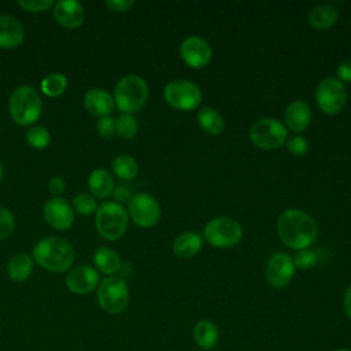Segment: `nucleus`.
Masks as SVG:
<instances>
[{
  "instance_id": "nucleus-13",
  "label": "nucleus",
  "mask_w": 351,
  "mask_h": 351,
  "mask_svg": "<svg viewBox=\"0 0 351 351\" xmlns=\"http://www.w3.org/2000/svg\"><path fill=\"white\" fill-rule=\"evenodd\" d=\"M295 265L291 255L285 252L273 254L266 263V280L274 288H282L295 276Z\"/></svg>"
},
{
  "instance_id": "nucleus-15",
  "label": "nucleus",
  "mask_w": 351,
  "mask_h": 351,
  "mask_svg": "<svg viewBox=\"0 0 351 351\" xmlns=\"http://www.w3.org/2000/svg\"><path fill=\"white\" fill-rule=\"evenodd\" d=\"M66 285L74 293H89L99 287V273L86 265L77 266L67 274Z\"/></svg>"
},
{
  "instance_id": "nucleus-17",
  "label": "nucleus",
  "mask_w": 351,
  "mask_h": 351,
  "mask_svg": "<svg viewBox=\"0 0 351 351\" xmlns=\"http://www.w3.org/2000/svg\"><path fill=\"white\" fill-rule=\"evenodd\" d=\"M114 97L101 88H92L84 96V106L95 117H108L114 110Z\"/></svg>"
},
{
  "instance_id": "nucleus-16",
  "label": "nucleus",
  "mask_w": 351,
  "mask_h": 351,
  "mask_svg": "<svg viewBox=\"0 0 351 351\" xmlns=\"http://www.w3.org/2000/svg\"><path fill=\"white\" fill-rule=\"evenodd\" d=\"M53 16L56 22L67 29L82 25L85 19L84 5L77 0H59L53 4Z\"/></svg>"
},
{
  "instance_id": "nucleus-20",
  "label": "nucleus",
  "mask_w": 351,
  "mask_h": 351,
  "mask_svg": "<svg viewBox=\"0 0 351 351\" xmlns=\"http://www.w3.org/2000/svg\"><path fill=\"white\" fill-rule=\"evenodd\" d=\"M203 245L202 236L196 232H185L180 234L173 243V252L178 258H192L195 256Z\"/></svg>"
},
{
  "instance_id": "nucleus-33",
  "label": "nucleus",
  "mask_w": 351,
  "mask_h": 351,
  "mask_svg": "<svg viewBox=\"0 0 351 351\" xmlns=\"http://www.w3.org/2000/svg\"><path fill=\"white\" fill-rule=\"evenodd\" d=\"M14 229V215L10 210L0 207V240L7 239Z\"/></svg>"
},
{
  "instance_id": "nucleus-43",
  "label": "nucleus",
  "mask_w": 351,
  "mask_h": 351,
  "mask_svg": "<svg viewBox=\"0 0 351 351\" xmlns=\"http://www.w3.org/2000/svg\"><path fill=\"white\" fill-rule=\"evenodd\" d=\"M336 351H351V350H348V348H339V350H336Z\"/></svg>"
},
{
  "instance_id": "nucleus-37",
  "label": "nucleus",
  "mask_w": 351,
  "mask_h": 351,
  "mask_svg": "<svg viewBox=\"0 0 351 351\" xmlns=\"http://www.w3.org/2000/svg\"><path fill=\"white\" fill-rule=\"evenodd\" d=\"M112 195L117 200V203H129V200L132 199V189L129 185L125 184H119L112 189Z\"/></svg>"
},
{
  "instance_id": "nucleus-31",
  "label": "nucleus",
  "mask_w": 351,
  "mask_h": 351,
  "mask_svg": "<svg viewBox=\"0 0 351 351\" xmlns=\"http://www.w3.org/2000/svg\"><path fill=\"white\" fill-rule=\"evenodd\" d=\"M73 210H75L77 213H80L82 215H89V214L96 213L97 203H96L95 196L85 193V192L75 195L73 199Z\"/></svg>"
},
{
  "instance_id": "nucleus-14",
  "label": "nucleus",
  "mask_w": 351,
  "mask_h": 351,
  "mask_svg": "<svg viewBox=\"0 0 351 351\" xmlns=\"http://www.w3.org/2000/svg\"><path fill=\"white\" fill-rule=\"evenodd\" d=\"M47 223L58 230L69 229L74 222V210L63 197L49 199L43 208Z\"/></svg>"
},
{
  "instance_id": "nucleus-1",
  "label": "nucleus",
  "mask_w": 351,
  "mask_h": 351,
  "mask_svg": "<svg viewBox=\"0 0 351 351\" xmlns=\"http://www.w3.org/2000/svg\"><path fill=\"white\" fill-rule=\"evenodd\" d=\"M277 233L285 245L299 251L315 241L318 228L307 213L299 208H288L277 219Z\"/></svg>"
},
{
  "instance_id": "nucleus-42",
  "label": "nucleus",
  "mask_w": 351,
  "mask_h": 351,
  "mask_svg": "<svg viewBox=\"0 0 351 351\" xmlns=\"http://www.w3.org/2000/svg\"><path fill=\"white\" fill-rule=\"evenodd\" d=\"M1 177H3V167H1V163H0V180H1Z\"/></svg>"
},
{
  "instance_id": "nucleus-22",
  "label": "nucleus",
  "mask_w": 351,
  "mask_h": 351,
  "mask_svg": "<svg viewBox=\"0 0 351 351\" xmlns=\"http://www.w3.org/2000/svg\"><path fill=\"white\" fill-rule=\"evenodd\" d=\"M199 126L211 136H218L225 129V121L222 115L213 107H202L196 115Z\"/></svg>"
},
{
  "instance_id": "nucleus-12",
  "label": "nucleus",
  "mask_w": 351,
  "mask_h": 351,
  "mask_svg": "<svg viewBox=\"0 0 351 351\" xmlns=\"http://www.w3.org/2000/svg\"><path fill=\"white\" fill-rule=\"evenodd\" d=\"M180 56L186 66L192 69H200L210 63L213 56V49L204 38L197 36H191L181 43Z\"/></svg>"
},
{
  "instance_id": "nucleus-23",
  "label": "nucleus",
  "mask_w": 351,
  "mask_h": 351,
  "mask_svg": "<svg viewBox=\"0 0 351 351\" xmlns=\"http://www.w3.org/2000/svg\"><path fill=\"white\" fill-rule=\"evenodd\" d=\"M88 186L92 192V196L104 199L114 189V180L112 176L104 169H96L90 173L88 178Z\"/></svg>"
},
{
  "instance_id": "nucleus-28",
  "label": "nucleus",
  "mask_w": 351,
  "mask_h": 351,
  "mask_svg": "<svg viewBox=\"0 0 351 351\" xmlns=\"http://www.w3.org/2000/svg\"><path fill=\"white\" fill-rule=\"evenodd\" d=\"M66 86H67V78L60 73L49 74L41 81V90L51 97L62 95L66 90Z\"/></svg>"
},
{
  "instance_id": "nucleus-19",
  "label": "nucleus",
  "mask_w": 351,
  "mask_h": 351,
  "mask_svg": "<svg viewBox=\"0 0 351 351\" xmlns=\"http://www.w3.org/2000/svg\"><path fill=\"white\" fill-rule=\"evenodd\" d=\"M284 117L287 126L292 132L300 133L306 130L311 122V110L307 103L302 100H295L287 106Z\"/></svg>"
},
{
  "instance_id": "nucleus-25",
  "label": "nucleus",
  "mask_w": 351,
  "mask_h": 351,
  "mask_svg": "<svg viewBox=\"0 0 351 351\" xmlns=\"http://www.w3.org/2000/svg\"><path fill=\"white\" fill-rule=\"evenodd\" d=\"M219 333L211 321H199L193 328V339L202 348H213L218 341Z\"/></svg>"
},
{
  "instance_id": "nucleus-35",
  "label": "nucleus",
  "mask_w": 351,
  "mask_h": 351,
  "mask_svg": "<svg viewBox=\"0 0 351 351\" xmlns=\"http://www.w3.org/2000/svg\"><path fill=\"white\" fill-rule=\"evenodd\" d=\"M18 4L29 12H41L53 7L52 0H19Z\"/></svg>"
},
{
  "instance_id": "nucleus-30",
  "label": "nucleus",
  "mask_w": 351,
  "mask_h": 351,
  "mask_svg": "<svg viewBox=\"0 0 351 351\" xmlns=\"http://www.w3.org/2000/svg\"><path fill=\"white\" fill-rule=\"evenodd\" d=\"M26 141L30 147L41 149L49 144L51 134L43 126H32L26 130Z\"/></svg>"
},
{
  "instance_id": "nucleus-27",
  "label": "nucleus",
  "mask_w": 351,
  "mask_h": 351,
  "mask_svg": "<svg viewBox=\"0 0 351 351\" xmlns=\"http://www.w3.org/2000/svg\"><path fill=\"white\" fill-rule=\"evenodd\" d=\"M112 170L115 176H118L121 180L129 181L137 176L138 166L133 156L128 154H121L112 160Z\"/></svg>"
},
{
  "instance_id": "nucleus-2",
  "label": "nucleus",
  "mask_w": 351,
  "mask_h": 351,
  "mask_svg": "<svg viewBox=\"0 0 351 351\" xmlns=\"http://www.w3.org/2000/svg\"><path fill=\"white\" fill-rule=\"evenodd\" d=\"M33 256L41 267L49 271L63 273L74 262V250L66 239L48 236L36 244Z\"/></svg>"
},
{
  "instance_id": "nucleus-8",
  "label": "nucleus",
  "mask_w": 351,
  "mask_h": 351,
  "mask_svg": "<svg viewBox=\"0 0 351 351\" xmlns=\"http://www.w3.org/2000/svg\"><path fill=\"white\" fill-rule=\"evenodd\" d=\"M163 97L169 106L182 111H191L200 106L202 90L188 80L170 81L163 89Z\"/></svg>"
},
{
  "instance_id": "nucleus-26",
  "label": "nucleus",
  "mask_w": 351,
  "mask_h": 351,
  "mask_svg": "<svg viewBox=\"0 0 351 351\" xmlns=\"http://www.w3.org/2000/svg\"><path fill=\"white\" fill-rule=\"evenodd\" d=\"M33 269V261L27 254H18L10 259L7 265V273L14 281H25Z\"/></svg>"
},
{
  "instance_id": "nucleus-6",
  "label": "nucleus",
  "mask_w": 351,
  "mask_h": 351,
  "mask_svg": "<svg viewBox=\"0 0 351 351\" xmlns=\"http://www.w3.org/2000/svg\"><path fill=\"white\" fill-rule=\"evenodd\" d=\"M130 293L122 277H107L97 287V303L108 314H121L126 310Z\"/></svg>"
},
{
  "instance_id": "nucleus-41",
  "label": "nucleus",
  "mask_w": 351,
  "mask_h": 351,
  "mask_svg": "<svg viewBox=\"0 0 351 351\" xmlns=\"http://www.w3.org/2000/svg\"><path fill=\"white\" fill-rule=\"evenodd\" d=\"M343 307L348 318H351V285L347 288L344 298H343Z\"/></svg>"
},
{
  "instance_id": "nucleus-38",
  "label": "nucleus",
  "mask_w": 351,
  "mask_h": 351,
  "mask_svg": "<svg viewBox=\"0 0 351 351\" xmlns=\"http://www.w3.org/2000/svg\"><path fill=\"white\" fill-rule=\"evenodd\" d=\"M133 4V0H106V5L114 12H126Z\"/></svg>"
},
{
  "instance_id": "nucleus-5",
  "label": "nucleus",
  "mask_w": 351,
  "mask_h": 351,
  "mask_svg": "<svg viewBox=\"0 0 351 351\" xmlns=\"http://www.w3.org/2000/svg\"><path fill=\"white\" fill-rule=\"evenodd\" d=\"M129 215L125 207L117 202H104L96 210V229L107 240H117L128 229Z\"/></svg>"
},
{
  "instance_id": "nucleus-9",
  "label": "nucleus",
  "mask_w": 351,
  "mask_h": 351,
  "mask_svg": "<svg viewBox=\"0 0 351 351\" xmlns=\"http://www.w3.org/2000/svg\"><path fill=\"white\" fill-rule=\"evenodd\" d=\"M203 234L208 244L218 248H228L241 240L243 229L233 218L217 217L206 225Z\"/></svg>"
},
{
  "instance_id": "nucleus-4",
  "label": "nucleus",
  "mask_w": 351,
  "mask_h": 351,
  "mask_svg": "<svg viewBox=\"0 0 351 351\" xmlns=\"http://www.w3.org/2000/svg\"><path fill=\"white\" fill-rule=\"evenodd\" d=\"M148 99L147 82L136 74L121 78L114 90V101L125 114H133L144 107Z\"/></svg>"
},
{
  "instance_id": "nucleus-24",
  "label": "nucleus",
  "mask_w": 351,
  "mask_h": 351,
  "mask_svg": "<svg viewBox=\"0 0 351 351\" xmlns=\"http://www.w3.org/2000/svg\"><path fill=\"white\" fill-rule=\"evenodd\" d=\"M96 267L104 274H114L121 269V259L118 254L108 247H99L93 254Z\"/></svg>"
},
{
  "instance_id": "nucleus-39",
  "label": "nucleus",
  "mask_w": 351,
  "mask_h": 351,
  "mask_svg": "<svg viewBox=\"0 0 351 351\" xmlns=\"http://www.w3.org/2000/svg\"><path fill=\"white\" fill-rule=\"evenodd\" d=\"M64 180L62 177H52L49 180V184H48V188H49V192L53 197H60L64 192Z\"/></svg>"
},
{
  "instance_id": "nucleus-3",
  "label": "nucleus",
  "mask_w": 351,
  "mask_h": 351,
  "mask_svg": "<svg viewBox=\"0 0 351 351\" xmlns=\"http://www.w3.org/2000/svg\"><path fill=\"white\" fill-rule=\"evenodd\" d=\"M8 108L18 125H30L41 117L43 101L33 86L21 85L11 93Z\"/></svg>"
},
{
  "instance_id": "nucleus-11",
  "label": "nucleus",
  "mask_w": 351,
  "mask_h": 351,
  "mask_svg": "<svg viewBox=\"0 0 351 351\" xmlns=\"http://www.w3.org/2000/svg\"><path fill=\"white\" fill-rule=\"evenodd\" d=\"M128 215L141 228L154 226L160 217V207L149 193H136L128 203Z\"/></svg>"
},
{
  "instance_id": "nucleus-32",
  "label": "nucleus",
  "mask_w": 351,
  "mask_h": 351,
  "mask_svg": "<svg viewBox=\"0 0 351 351\" xmlns=\"http://www.w3.org/2000/svg\"><path fill=\"white\" fill-rule=\"evenodd\" d=\"M295 267L302 269V270H307L310 267H313L317 263V254L308 248H303L299 250L295 256L292 258Z\"/></svg>"
},
{
  "instance_id": "nucleus-7",
  "label": "nucleus",
  "mask_w": 351,
  "mask_h": 351,
  "mask_svg": "<svg viewBox=\"0 0 351 351\" xmlns=\"http://www.w3.org/2000/svg\"><path fill=\"white\" fill-rule=\"evenodd\" d=\"M250 138L258 148L276 149L287 143V129L276 118H261L250 128Z\"/></svg>"
},
{
  "instance_id": "nucleus-21",
  "label": "nucleus",
  "mask_w": 351,
  "mask_h": 351,
  "mask_svg": "<svg viewBox=\"0 0 351 351\" xmlns=\"http://www.w3.org/2000/svg\"><path fill=\"white\" fill-rule=\"evenodd\" d=\"M339 18V12L332 4H318L308 14V22L314 29L324 30L332 27Z\"/></svg>"
},
{
  "instance_id": "nucleus-40",
  "label": "nucleus",
  "mask_w": 351,
  "mask_h": 351,
  "mask_svg": "<svg viewBox=\"0 0 351 351\" xmlns=\"http://www.w3.org/2000/svg\"><path fill=\"white\" fill-rule=\"evenodd\" d=\"M336 74L339 77V81L351 82V59L341 62L336 70Z\"/></svg>"
},
{
  "instance_id": "nucleus-29",
  "label": "nucleus",
  "mask_w": 351,
  "mask_h": 351,
  "mask_svg": "<svg viewBox=\"0 0 351 351\" xmlns=\"http://www.w3.org/2000/svg\"><path fill=\"white\" fill-rule=\"evenodd\" d=\"M137 121L132 114H122L119 118H117L115 122V133L125 138V140H130L136 136L137 133Z\"/></svg>"
},
{
  "instance_id": "nucleus-10",
  "label": "nucleus",
  "mask_w": 351,
  "mask_h": 351,
  "mask_svg": "<svg viewBox=\"0 0 351 351\" xmlns=\"http://www.w3.org/2000/svg\"><path fill=\"white\" fill-rule=\"evenodd\" d=\"M315 101L321 111L333 115L340 112L347 103V90L337 78H324L315 89Z\"/></svg>"
},
{
  "instance_id": "nucleus-18",
  "label": "nucleus",
  "mask_w": 351,
  "mask_h": 351,
  "mask_svg": "<svg viewBox=\"0 0 351 351\" xmlns=\"http://www.w3.org/2000/svg\"><path fill=\"white\" fill-rule=\"evenodd\" d=\"M25 37L23 25L11 15H0V48L18 47Z\"/></svg>"
},
{
  "instance_id": "nucleus-34",
  "label": "nucleus",
  "mask_w": 351,
  "mask_h": 351,
  "mask_svg": "<svg viewBox=\"0 0 351 351\" xmlns=\"http://www.w3.org/2000/svg\"><path fill=\"white\" fill-rule=\"evenodd\" d=\"M285 144H287V149L295 156H303L308 151V143L302 136H293Z\"/></svg>"
},
{
  "instance_id": "nucleus-36",
  "label": "nucleus",
  "mask_w": 351,
  "mask_h": 351,
  "mask_svg": "<svg viewBox=\"0 0 351 351\" xmlns=\"http://www.w3.org/2000/svg\"><path fill=\"white\" fill-rule=\"evenodd\" d=\"M115 122L117 119L111 115L108 117H103L100 118V121L97 122V132L100 136L108 138V137H112L115 133Z\"/></svg>"
}]
</instances>
